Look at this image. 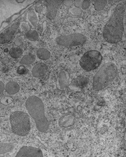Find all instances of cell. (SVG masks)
I'll return each instance as SVG.
<instances>
[{"label":"cell","mask_w":126,"mask_h":157,"mask_svg":"<svg viewBox=\"0 0 126 157\" xmlns=\"http://www.w3.org/2000/svg\"><path fill=\"white\" fill-rule=\"evenodd\" d=\"M125 13V2L119 3L113 9L103 30V38L107 42L115 44L122 40L124 33Z\"/></svg>","instance_id":"1"},{"label":"cell","mask_w":126,"mask_h":157,"mask_svg":"<svg viewBox=\"0 0 126 157\" xmlns=\"http://www.w3.org/2000/svg\"><path fill=\"white\" fill-rule=\"evenodd\" d=\"M25 107L35 121L37 129L41 133H45L49 129L50 122L45 115L44 104L42 99L35 96L27 98Z\"/></svg>","instance_id":"2"},{"label":"cell","mask_w":126,"mask_h":157,"mask_svg":"<svg viewBox=\"0 0 126 157\" xmlns=\"http://www.w3.org/2000/svg\"><path fill=\"white\" fill-rule=\"evenodd\" d=\"M118 73L117 65L113 62L104 64L93 78V89L99 91L108 86L115 80Z\"/></svg>","instance_id":"3"},{"label":"cell","mask_w":126,"mask_h":157,"mask_svg":"<svg viewBox=\"0 0 126 157\" xmlns=\"http://www.w3.org/2000/svg\"><path fill=\"white\" fill-rule=\"evenodd\" d=\"M10 122L12 132L16 135L25 136L30 132V118L25 112L20 111L12 112L10 116Z\"/></svg>","instance_id":"4"},{"label":"cell","mask_w":126,"mask_h":157,"mask_svg":"<svg viewBox=\"0 0 126 157\" xmlns=\"http://www.w3.org/2000/svg\"><path fill=\"white\" fill-rule=\"evenodd\" d=\"M103 57L100 52L96 50H89L83 55L80 65L86 72H90L98 69L102 63Z\"/></svg>","instance_id":"5"},{"label":"cell","mask_w":126,"mask_h":157,"mask_svg":"<svg viewBox=\"0 0 126 157\" xmlns=\"http://www.w3.org/2000/svg\"><path fill=\"white\" fill-rule=\"evenodd\" d=\"M87 40L85 35L80 33H71L65 35H60L56 38L57 45L62 47H76L84 45Z\"/></svg>","instance_id":"6"},{"label":"cell","mask_w":126,"mask_h":157,"mask_svg":"<svg viewBox=\"0 0 126 157\" xmlns=\"http://www.w3.org/2000/svg\"><path fill=\"white\" fill-rule=\"evenodd\" d=\"M20 26V21H18L11 25L0 34V44H5L10 42L14 38Z\"/></svg>","instance_id":"7"},{"label":"cell","mask_w":126,"mask_h":157,"mask_svg":"<svg viewBox=\"0 0 126 157\" xmlns=\"http://www.w3.org/2000/svg\"><path fill=\"white\" fill-rule=\"evenodd\" d=\"M15 157H43V153L39 148L25 146L19 150Z\"/></svg>","instance_id":"8"},{"label":"cell","mask_w":126,"mask_h":157,"mask_svg":"<svg viewBox=\"0 0 126 157\" xmlns=\"http://www.w3.org/2000/svg\"><path fill=\"white\" fill-rule=\"evenodd\" d=\"M62 3V1H46V16L48 19L52 20L56 18L58 10Z\"/></svg>","instance_id":"9"},{"label":"cell","mask_w":126,"mask_h":157,"mask_svg":"<svg viewBox=\"0 0 126 157\" xmlns=\"http://www.w3.org/2000/svg\"><path fill=\"white\" fill-rule=\"evenodd\" d=\"M48 71V67L44 63H39L34 65L32 74L34 77H41L46 74Z\"/></svg>","instance_id":"10"},{"label":"cell","mask_w":126,"mask_h":157,"mask_svg":"<svg viewBox=\"0 0 126 157\" xmlns=\"http://www.w3.org/2000/svg\"><path fill=\"white\" fill-rule=\"evenodd\" d=\"M69 75L67 72L65 71H61L58 74V86L61 89H66L69 84Z\"/></svg>","instance_id":"11"},{"label":"cell","mask_w":126,"mask_h":157,"mask_svg":"<svg viewBox=\"0 0 126 157\" xmlns=\"http://www.w3.org/2000/svg\"><path fill=\"white\" fill-rule=\"evenodd\" d=\"M20 90V85L14 81H11L6 84L5 86V90L6 92L10 94V95H14L17 94Z\"/></svg>","instance_id":"12"},{"label":"cell","mask_w":126,"mask_h":157,"mask_svg":"<svg viewBox=\"0 0 126 157\" xmlns=\"http://www.w3.org/2000/svg\"><path fill=\"white\" fill-rule=\"evenodd\" d=\"M88 83V78L85 76L80 75V76L77 77L76 78H74L72 84L74 86L77 87L84 88L85 87H86L87 86Z\"/></svg>","instance_id":"13"},{"label":"cell","mask_w":126,"mask_h":157,"mask_svg":"<svg viewBox=\"0 0 126 157\" xmlns=\"http://www.w3.org/2000/svg\"><path fill=\"white\" fill-rule=\"evenodd\" d=\"M74 121V117L71 115L62 117L59 121V124L63 127H68L72 125Z\"/></svg>","instance_id":"14"},{"label":"cell","mask_w":126,"mask_h":157,"mask_svg":"<svg viewBox=\"0 0 126 157\" xmlns=\"http://www.w3.org/2000/svg\"><path fill=\"white\" fill-rule=\"evenodd\" d=\"M27 18L33 27H37L38 23H39V18H38L37 13L33 10H29L27 13Z\"/></svg>","instance_id":"15"},{"label":"cell","mask_w":126,"mask_h":157,"mask_svg":"<svg viewBox=\"0 0 126 157\" xmlns=\"http://www.w3.org/2000/svg\"><path fill=\"white\" fill-rule=\"evenodd\" d=\"M37 56L41 60H47L50 57V53L47 49L40 48L37 51Z\"/></svg>","instance_id":"16"},{"label":"cell","mask_w":126,"mask_h":157,"mask_svg":"<svg viewBox=\"0 0 126 157\" xmlns=\"http://www.w3.org/2000/svg\"><path fill=\"white\" fill-rule=\"evenodd\" d=\"M14 148V145L11 143H0V155L10 152Z\"/></svg>","instance_id":"17"},{"label":"cell","mask_w":126,"mask_h":157,"mask_svg":"<svg viewBox=\"0 0 126 157\" xmlns=\"http://www.w3.org/2000/svg\"><path fill=\"white\" fill-rule=\"evenodd\" d=\"M10 56L14 59H18L23 54V50L20 47H12L9 50Z\"/></svg>","instance_id":"18"},{"label":"cell","mask_w":126,"mask_h":157,"mask_svg":"<svg viewBox=\"0 0 126 157\" xmlns=\"http://www.w3.org/2000/svg\"><path fill=\"white\" fill-rule=\"evenodd\" d=\"M35 57L33 55H32V54L25 55L20 60V63L23 65H30L35 61Z\"/></svg>","instance_id":"19"},{"label":"cell","mask_w":126,"mask_h":157,"mask_svg":"<svg viewBox=\"0 0 126 157\" xmlns=\"http://www.w3.org/2000/svg\"><path fill=\"white\" fill-rule=\"evenodd\" d=\"M26 37L29 40L35 42L39 39V34H38L36 30H29L26 33Z\"/></svg>","instance_id":"20"},{"label":"cell","mask_w":126,"mask_h":157,"mask_svg":"<svg viewBox=\"0 0 126 157\" xmlns=\"http://www.w3.org/2000/svg\"><path fill=\"white\" fill-rule=\"evenodd\" d=\"M107 4V1H106V0H102V1L98 0V1H94L93 2L94 8L97 11H100L104 10V8L106 6Z\"/></svg>","instance_id":"21"},{"label":"cell","mask_w":126,"mask_h":157,"mask_svg":"<svg viewBox=\"0 0 126 157\" xmlns=\"http://www.w3.org/2000/svg\"><path fill=\"white\" fill-rule=\"evenodd\" d=\"M69 11L71 12V13L73 14L74 16H80L81 15V10L79 8L77 7H72L70 10Z\"/></svg>","instance_id":"22"},{"label":"cell","mask_w":126,"mask_h":157,"mask_svg":"<svg viewBox=\"0 0 126 157\" xmlns=\"http://www.w3.org/2000/svg\"><path fill=\"white\" fill-rule=\"evenodd\" d=\"M28 72V69L25 67L23 66V65H20V66H19L17 69V72L20 75H24L25 74H27Z\"/></svg>","instance_id":"23"},{"label":"cell","mask_w":126,"mask_h":157,"mask_svg":"<svg viewBox=\"0 0 126 157\" xmlns=\"http://www.w3.org/2000/svg\"><path fill=\"white\" fill-rule=\"evenodd\" d=\"M90 5H91V2L90 1H88V0H85V1H83L81 7L82 10H86L89 8V7L90 6Z\"/></svg>","instance_id":"24"},{"label":"cell","mask_w":126,"mask_h":157,"mask_svg":"<svg viewBox=\"0 0 126 157\" xmlns=\"http://www.w3.org/2000/svg\"><path fill=\"white\" fill-rule=\"evenodd\" d=\"M20 29L23 32H28L30 30L29 25L25 22H22L20 23Z\"/></svg>","instance_id":"25"},{"label":"cell","mask_w":126,"mask_h":157,"mask_svg":"<svg viewBox=\"0 0 126 157\" xmlns=\"http://www.w3.org/2000/svg\"><path fill=\"white\" fill-rule=\"evenodd\" d=\"M5 89V86L3 82L0 81V95L3 93Z\"/></svg>","instance_id":"26"},{"label":"cell","mask_w":126,"mask_h":157,"mask_svg":"<svg viewBox=\"0 0 126 157\" xmlns=\"http://www.w3.org/2000/svg\"><path fill=\"white\" fill-rule=\"evenodd\" d=\"M82 2H83V1H75L74 3V5H75V7L80 8L81 6Z\"/></svg>","instance_id":"27"},{"label":"cell","mask_w":126,"mask_h":157,"mask_svg":"<svg viewBox=\"0 0 126 157\" xmlns=\"http://www.w3.org/2000/svg\"><path fill=\"white\" fill-rule=\"evenodd\" d=\"M64 3L66 5V6H71L73 4V1H65Z\"/></svg>","instance_id":"28"}]
</instances>
